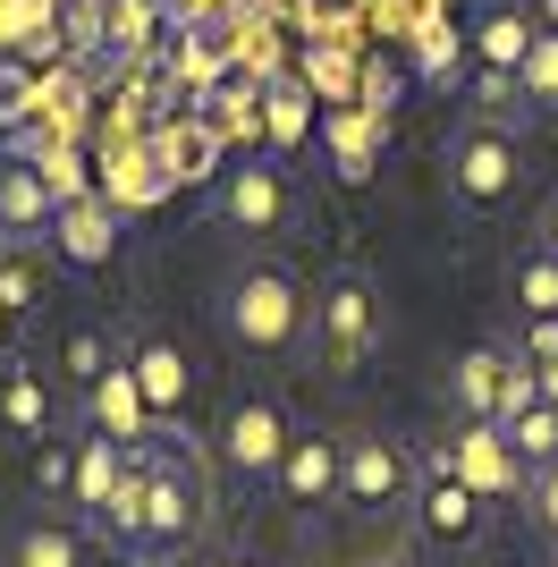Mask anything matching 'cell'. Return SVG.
Masks as SVG:
<instances>
[{
  "label": "cell",
  "mask_w": 558,
  "mask_h": 567,
  "mask_svg": "<svg viewBox=\"0 0 558 567\" xmlns=\"http://www.w3.org/2000/svg\"><path fill=\"white\" fill-rule=\"evenodd\" d=\"M220 322H229V339L246 355H288L304 339V280L288 271V262H246V271L229 280Z\"/></svg>",
  "instance_id": "1"
},
{
  "label": "cell",
  "mask_w": 558,
  "mask_h": 567,
  "mask_svg": "<svg viewBox=\"0 0 558 567\" xmlns=\"http://www.w3.org/2000/svg\"><path fill=\"white\" fill-rule=\"evenodd\" d=\"M153 499H144V559H169V550H186L195 534H204V466H195V441H186V424L153 441Z\"/></svg>",
  "instance_id": "2"
},
{
  "label": "cell",
  "mask_w": 558,
  "mask_h": 567,
  "mask_svg": "<svg viewBox=\"0 0 558 567\" xmlns=\"http://www.w3.org/2000/svg\"><path fill=\"white\" fill-rule=\"evenodd\" d=\"M313 348H322L330 373H355V364L381 348V297H372V280L355 262L313 288Z\"/></svg>",
  "instance_id": "3"
},
{
  "label": "cell",
  "mask_w": 558,
  "mask_h": 567,
  "mask_svg": "<svg viewBox=\"0 0 558 567\" xmlns=\"http://www.w3.org/2000/svg\"><path fill=\"white\" fill-rule=\"evenodd\" d=\"M516 169H525V153H516V127H499V118H465L457 136H448V187H457L465 213L508 204Z\"/></svg>",
  "instance_id": "4"
},
{
  "label": "cell",
  "mask_w": 558,
  "mask_h": 567,
  "mask_svg": "<svg viewBox=\"0 0 558 567\" xmlns=\"http://www.w3.org/2000/svg\"><path fill=\"white\" fill-rule=\"evenodd\" d=\"M415 483H423V457L390 432H355L348 441V474H339V499L348 508H415Z\"/></svg>",
  "instance_id": "5"
},
{
  "label": "cell",
  "mask_w": 558,
  "mask_h": 567,
  "mask_svg": "<svg viewBox=\"0 0 558 567\" xmlns=\"http://www.w3.org/2000/svg\"><path fill=\"white\" fill-rule=\"evenodd\" d=\"M211 204L237 220V229H288L297 220V187H288V169H279V153H255V162H229L220 169V187H211Z\"/></svg>",
  "instance_id": "6"
},
{
  "label": "cell",
  "mask_w": 558,
  "mask_h": 567,
  "mask_svg": "<svg viewBox=\"0 0 558 567\" xmlns=\"http://www.w3.org/2000/svg\"><path fill=\"white\" fill-rule=\"evenodd\" d=\"M288 441H297V432H288V406L255 390V399H237L229 424H220V466H229L237 483H271L279 457H288Z\"/></svg>",
  "instance_id": "7"
},
{
  "label": "cell",
  "mask_w": 558,
  "mask_h": 567,
  "mask_svg": "<svg viewBox=\"0 0 558 567\" xmlns=\"http://www.w3.org/2000/svg\"><path fill=\"white\" fill-rule=\"evenodd\" d=\"M483 508H490V499L474 492V483H465L441 450L423 457V483H415V525H423V543H474Z\"/></svg>",
  "instance_id": "8"
},
{
  "label": "cell",
  "mask_w": 558,
  "mask_h": 567,
  "mask_svg": "<svg viewBox=\"0 0 558 567\" xmlns=\"http://www.w3.org/2000/svg\"><path fill=\"white\" fill-rule=\"evenodd\" d=\"M85 424H93V432H111L118 450H153V441H162V415L144 406L136 364H127V355H118L111 373H102V381L85 390Z\"/></svg>",
  "instance_id": "9"
},
{
  "label": "cell",
  "mask_w": 558,
  "mask_h": 567,
  "mask_svg": "<svg viewBox=\"0 0 558 567\" xmlns=\"http://www.w3.org/2000/svg\"><path fill=\"white\" fill-rule=\"evenodd\" d=\"M448 466L474 483L483 499H508L516 483H525V457H516V441H508V424H465V432H448Z\"/></svg>",
  "instance_id": "10"
},
{
  "label": "cell",
  "mask_w": 558,
  "mask_h": 567,
  "mask_svg": "<svg viewBox=\"0 0 558 567\" xmlns=\"http://www.w3.org/2000/svg\"><path fill=\"white\" fill-rule=\"evenodd\" d=\"M339 474H348V441H330V432H297L288 457H279L271 492L288 508H313V499H339Z\"/></svg>",
  "instance_id": "11"
},
{
  "label": "cell",
  "mask_w": 558,
  "mask_h": 567,
  "mask_svg": "<svg viewBox=\"0 0 558 567\" xmlns=\"http://www.w3.org/2000/svg\"><path fill=\"white\" fill-rule=\"evenodd\" d=\"M51 246H60V262H76V271H102V262L118 255V204H111V195H76V204H60Z\"/></svg>",
  "instance_id": "12"
},
{
  "label": "cell",
  "mask_w": 558,
  "mask_h": 567,
  "mask_svg": "<svg viewBox=\"0 0 558 567\" xmlns=\"http://www.w3.org/2000/svg\"><path fill=\"white\" fill-rule=\"evenodd\" d=\"M508 381H516V355L508 348H490V339H483V348H465L457 373H448L465 424H499V415H508Z\"/></svg>",
  "instance_id": "13"
},
{
  "label": "cell",
  "mask_w": 558,
  "mask_h": 567,
  "mask_svg": "<svg viewBox=\"0 0 558 567\" xmlns=\"http://www.w3.org/2000/svg\"><path fill=\"white\" fill-rule=\"evenodd\" d=\"M51 220H60V195L43 187V169L0 162V237H9V246H34V237H51Z\"/></svg>",
  "instance_id": "14"
},
{
  "label": "cell",
  "mask_w": 558,
  "mask_h": 567,
  "mask_svg": "<svg viewBox=\"0 0 558 567\" xmlns=\"http://www.w3.org/2000/svg\"><path fill=\"white\" fill-rule=\"evenodd\" d=\"M127 466H136V450H118L111 432H85V441H76V457H69V499H76V517H85V525L111 508V492L127 483Z\"/></svg>",
  "instance_id": "15"
},
{
  "label": "cell",
  "mask_w": 558,
  "mask_h": 567,
  "mask_svg": "<svg viewBox=\"0 0 558 567\" xmlns=\"http://www.w3.org/2000/svg\"><path fill=\"white\" fill-rule=\"evenodd\" d=\"M541 25L516 9V0H483V18H474V60L483 76H525V51H534Z\"/></svg>",
  "instance_id": "16"
},
{
  "label": "cell",
  "mask_w": 558,
  "mask_h": 567,
  "mask_svg": "<svg viewBox=\"0 0 558 567\" xmlns=\"http://www.w3.org/2000/svg\"><path fill=\"white\" fill-rule=\"evenodd\" d=\"M136 390H144V406L162 415V424H178V406H186V390H195V373H186V355L169 348V339H136Z\"/></svg>",
  "instance_id": "17"
},
{
  "label": "cell",
  "mask_w": 558,
  "mask_h": 567,
  "mask_svg": "<svg viewBox=\"0 0 558 567\" xmlns=\"http://www.w3.org/2000/svg\"><path fill=\"white\" fill-rule=\"evenodd\" d=\"M9 567H85V534L60 517H34L9 534Z\"/></svg>",
  "instance_id": "18"
},
{
  "label": "cell",
  "mask_w": 558,
  "mask_h": 567,
  "mask_svg": "<svg viewBox=\"0 0 558 567\" xmlns=\"http://www.w3.org/2000/svg\"><path fill=\"white\" fill-rule=\"evenodd\" d=\"M372 162H381V111H339L330 118V169L339 178H372Z\"/></svg>",
  "instance_id": "19"
},
{
  "label": "cell",
  "mask_w": 558,
  "mask_h": 567,
  "mask_svg": "<svg viewBox=\"0 0 558 567\" xmlns=\"http://www.w3.org/2000/svg\"><path fill=\"white\" fill-rule=\"evenodd\" d=\"M508 288H516V306L534 313V322H558V255H550V246L516 262V271H508Z\"/></svg>",
  "instance_id": "20"
},
{
  "label": "cell",
  "mask_w": 558,
  "mask_h": 567,
  "mask_svg": "<svg viewBox=\"0 0 558 567\" xmlns=\"http://www.w3.org/2000/svg\"><path fill=\"white\" fill-rule=\"evenodd\" d=\"M34 111H43V76H34V60H0V136H18Z\"/></svg>",
  "instance_id": "21"
},
{
  "label": "cell",
  "mask_w": 558,
  "mask_h": 567,
  "mask_svg": "<svg viewBox=\"0 0 558 567\" xmlns=\"http://www.w3.org/2000/svg\"><path fill=\"white\" fill-rule=\"evenodd\" d=\"M118 355H111V331H93V322H76L69 339H60V373L76 381V390H93V381L111 373Z\"/></svg>",
  "instance_id": "22"
},
{
  "label": "cell",
  "mask_w": 558,
  "mask_h": 567,
  "mask_svg": "<svg viewBox=\"0 0 558 567\" xmlns=\"http://www.w3.org/2000/svg\"><path fill=\"white\" fill-rule=\"evenodd\" d=\"M0 415H9V432L43 441V432H51V399H43V381H34V373H9V381H0Z\"/></svg>",
  "instance_id": "23"
},
{
  "label": "cell",
  "mask_w": 558,
  "mask_h": 567,
  "mask_svg": "<svg viewBox=\"0 0 558 567\" xmlns=\"http://www.w3.org/2000/svg\"><path fill=\"white\" fill-rule=\"evenodd\" d=\"M508 441H516V457H525V483H534V466H550L558 457V406L541 399V406H525L508 424Z\"/></svg>",
  "instance_id": "24"
},
{
  "label": "cell",
  "mask_w": 558,
  "mask_h": 567,
  "mask_svg": "<svg viewBox=\"0 0 558 567\" xmlns=\"http://www.w3.org/2000/svg\"><path fill=\"white\" fill-rule=\"evenodd\" d=\"M516 85H525V102H534V111H558V34H550V25L534 34V51H525V76H516Z\"/></svg>",
  "instance_id": "25"
},
{
  "label": "cell",
  "mask_w": 558,
  "mask_h": 567,
  "mask_svg": "<svg viewBox=\"0 0 558 567\" xmlns=\"http://www.w3.org/2000/svg\"><path fill=\"white\" fill-rule=\"evenodd\" d=\"M34 297H43V271H34V255H25V246H9V255H0V306L25 313Z\"/></svg>",
  "instance_id": "26"
},
{
  "label": "cell",
  "mask_w": 558,
  "mask_h": 567,
  "mask_svg": "<svg viewBox=\"0 0 558 567\" xmlns=\"http://www.w3.org/2000/svg\"><path fill=\"white\" fill-rule=\"evenodd\" d=\"M34 169H43V187L60 195V204H76V195H93V187H85V162H76L69 144H60V153H43V162H34Z\"/></svg>",
  "instance_id": "27"
},
{
  "label": "cell",
  "mask_w": 558,
  "mask_h": 567,
  "mask_svg": "<svg viewBox=\"0 0 558 567\" xmlns=\"http://www.w3.org/2000/svg\"><path fill=\"white\" fill-rule=\"evenodd\" d=\"M297 136H304V94L297 85H271V153H288Z\"/></svg>",
  "instance_id": "28"
},
{
  "label": "cell",
  "mask_w": 558,
  "mask_h": 567,
  "mask_svg": "<svg viewBox=\"0 0 558 567\" xmlns=\"http://www.w3.org/2000/svg\"><path fill=\"white\" fill-rule=\"evenodd\" d=\"M525 492H534V525L558 543V457H550V466H534V483H525Z\"/></svg>",
  "instance_id": "29"
},
{
  "label": "cell",
  "mask_w": 558,
  "mask_h": 567,
  "mask_svg": "<svg viewBox=\"0 0 558 567\" xmlns=\"http://www.w3.org/2000/svg\"><path fill=\"white\" fill-rule=\"evenodd\" d=\"M534 373H541V399L558 406V355H550V364H534Z\"/></svg>",
  "instance_id": "30"
},
{
  "label": "cell",
  "mask_w": 558,
  "mask_h": 567,
  "mask_svg": "<svg viewBox=\"0 0 558 567\" xmlns=\"http://www.w3.org/2000/svg\"><path fill=\"white\" fill-rule=\"evenodd\" d=\"M541 246H550V255H558V204H550V220H541Z\"/></svg>",
  "instance_id": "31"
},
{
  "label": "cell",
  "mask_w": 558,
  "mask_h": 567,
  "mask_svg": "<svg viewBox=\"0 0 558 567\" xmlns=\"http://www.w3.org/2000/svg\"><path fill=\"white\" fill-rule=\"evenodd\" d=\"M0 348H9V306H0Z\"/></svg>",
  "instance_id": "32"
},
{
  "label": "cell",
  "mask_w": 558,
  "mask_h": 567,
  "mask_svg": "<svg viewBox=\"0 0 558 567\" xmlns=\"http://www.w3.org/2000/svg\"><path fill=\"white\" fill-rule=\"evenodd\" d=\"M550 567H558V559H550Z\"/></svg>",
  "instance_id": "33"
}]
</instances>
